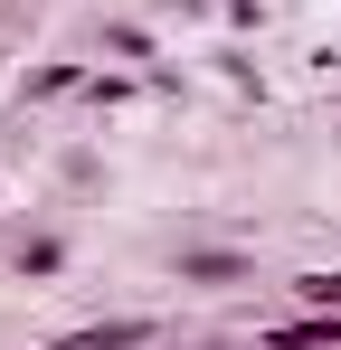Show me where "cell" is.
Here are the masks:
<instances>
[{
	"label": "cell",
	"instance_id": "obj_1",
	"mask_svg": "<svg viewBox=\"0 0 341 350\" xmlns=\"http://www.w3.org/2000/svg\"><path fill=\"white\" fill-rule=\"evenodd\" d=\"M133 341H152V322H114V332H76V341H57V350H133Z\"/></svg>",
	"mask_w": 341,
	"mask_h": 350
}]
</instances>
